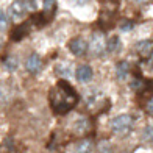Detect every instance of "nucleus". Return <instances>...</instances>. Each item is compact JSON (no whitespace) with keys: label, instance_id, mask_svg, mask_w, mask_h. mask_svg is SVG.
I'll return each mask as SVG.
<instances>
[{"label":"nucleus","instance_id":"nucleus-1","mask_svg":"<svg viewBox=\"0 0 153 153\" xmlns=\"http://www.w3.org/2000/svg\"><path fill=\"white\" fill-rule=\"evenodd\" d=\"M48 100H50V105L56 114H66L76 103L78 95H76V91L66 80H59L56 86L48 94Z\"/></svg>","mask_w":153,"mask_h":153},{"label":"nucleus","instance_id":"nucleus-2","mask_svg":"<svg viewBox=\"0 0 153 153\" xmlns=\"http://www.w3.org/2000/svg\"><path fill=\"white\" fill-rule=\"evenodd\" d=\"M131 127H133V119L128 114H120V116L114 117L113 122H111V128L119 134H127L131 130Z\"/></svg>","mask_w":153,"mask_h":153},{"label":"nucleus","instance_id":"nucleus-3","mask_svg":"<svg viewBox=\"0 0 153 153\" xmlns=\"http://www.w3.org/2000/svg\"><path fill=\"white\" fill-rule=\"evenodd\" d=\"M88 48L92 55H95V56H100V55L103 53V50H105V41H103V36L100 33L94 34V36L91 38V42H89Z\"/></svg>","mask_w":153,"mask_h":153},{"label":"nucleus","instance_id":"nucleus-4","mask_svg":"<svg viewBox=\"0 0 153 153\" xmlns=\"http://www.w3.org/2000/svg\"><path fill=\"white\" fill-rule=\"evenodd\" d=\"M92 67L91 66H88V64H83L80 66L78 69H76V80H78L80 83H88V81H91L92 80Z\"/></svg>","mask_w":153,"mask_h":153},{"label":"nucleus","instance_id":"nucleus-5","mask_svg":"<svg viewBox=\"0 0 153 153\" xmlns=\"http://www.w3.org/2000/svg\"><path fill=\"white\" fill-rule=\"evenodd\" d=\"M86 47H88V44L81 38H75V39H72L71 42H69V48H71V52L74 55H76V56H80V55L85 53Z\"/></svg>","mask_w":153,"mask_h":153},{"label":"nucleus","instance_id":"nucleus-6","mask_svg":"<svg viewBox=\"0 0 153 153\" xmlns=\"http://www.w3.org/2000/svg\"><path fill=\"white\" fill-rule=\"evenodd\" d=\"M25 11H27V6H25L24 2H20V0H16V2L11 5V8H10V13H11L13 19H22L24 14H25Z\"/></svg>","mask_w":153,"mask_h":153},{"label":"nucleus","instance_id":"nucleus-7","mask_svg":"<svg viewBox=\"0 0 153 153\" xmlns=\"http://www.w3.org/2000/svg\"><path fill=\"white\" fill-rule=\"evenodd\" d=\"M41 58H39V55H31V56L27 59V62H25V67H27V71L28 72H31V74H36V72H39V69H41Z\"/></svg>","mask_w":153,"mask_h":153},{"label":"nucleus","instance_id":"nucleus-8","mask_svg":"<svg viewBox=\"0 0 153 153\" xmlns=\"http://www.w3.org/2000/svg\"><path fill=\"white\" fill-rule=\"evenodd\" d=\"M27 34H28V27H27L25 24H22V25H19V27H16V28L13 30L11 39L13 41H20L24 36H27Z\"/></svg>","mask_w":153,"mask_h":153},{"label":"nucleus","instance_id":"nucleus-9","mask_svg":"<svg viewBox=\"0 0 153 153\" xmlns=\"http://www.w3.org/2000/svg\"><path fill=\"white\" fill-rule=\"evenodd\" d=\"M92 152V142L91 141H81L76 144L75 147V153H91Z\"/></svg>","mask_w":153,"mask_h":153},{"label":"nucleus","instance_id":"nucleus-10","mask_svg":"<svg viewBox=\"0 0 153 153\" xmlns=\"http://www.w3.org/2000/svg\"><path fill=\"white\" fill-rule=\"evenodd\" d=\"M116 75H117V78H120V80H125V76L128 75V64L125 61L119 62V64L116 66Z\"/></svg>","mask_w":153,"mask_h":153},{"label":"nucleus","instance_id":"nucleus-11","mask_svg":"<svg viewBox=\"0 0 153 153\" xmlns=\"http://www.w3.org/2000/svg\"><path fill=\"white\" fill-rule=\"evenodd\" d=\"M88 127H89V125H88V120L85 119V117H80V119L74 123V130H75L78 134H83V133H85V131L88 130Z\"/></svg>","mask_w":153,"mask_h":153},{"label":"nucleus","instance_id":"nucleus-12","mask_svg":"<svg viewBox=\"0 0 153 153\" xmlns=\"http://www.w3.org/2000/svg\"><path fill=\"white\" fill-rule=\"evenodd\" d=\"M136 50H137V52H141V53H144V55L150 53V52H152V41L145 39V41H141V42H137V44H136Z\"/></svg>","mask_w":153,"mask_h":153},{"label":"nucleus","instance_id":"nucleus-13","mask_svg":"<svg viewBox=\"0 0 153 153\" xmlns=\"http://www.w3.org/2000/svg\"><path fill=\"white\" fill-rule=\"evenodd\" d=\"M105 45H106V48H108V52L116 53V52L120 48V41H119V38H117V36H113V38L108 41V44H105Z\"/></svg>","mask_w":153,"mask_h":153},{"label":"nucleus","instance_id":"nucleus-14","mask_svg":"<svg viewBox=\"0 0 153 153\" xmlns=\"http://www.w3.org/2000/svg\"><path fill=\"white\" fill-rule=\"evenodd\" d=\"M19 66V61L16 56H8L5 59V67H6V71H10V72H14L16 69Z\"/></svg>","mask_w":153,"mask_h":153},{"label":"nucleus","instance_id":"nucleus-15","mask_svg":"<svg viewBox=\"0 0 153 153\" xmlns=\"http://www.w3.org/2000/svg\"><path fill=\"white\" fill-rule=\"evenodd\" d=\"M31 22L36 25V27H42V25L47 24V19L44 16V13H36V14L31 16Z\"/></svg>","mask_w":153,"mask_h":153},{"label":"nucleus","instance_id":"nucleus-16","mask_svg":"<svg viewBox=\"0 0 153 153\" xmlns=\"http://www.w3.org/2000/svg\"><path fill=\"white\" fill-rule=\"evenodd\" d=\"M56 69H58V72H59L62 76H72V75H74V72H72L74 69H72L71 64H59Z\"/></svg>","mask_w":153,"mask_h":153},{"label":"nucleus","instance_id":"nucleus-17","mask_svg":"<svg viewBox=\"0 0 153 153\" xmlns=\"http://www.w3.org/2000/svg\"><path fill=\"white\" fill-rule=\"evenodd\" d=\"M97 152L99 153H113V147H111V144L108 141H102L99 144V147H97Z\"/></svg>","mask_w":153,"mask_h":153},{"label":"nucleus","instance_id":"nucleus-18","mask_svg":"<svg viewBox=\"0 0 153 153\" xmlns=\"http://www.w3.org/2000/svg\"><path fill=\"white\" fill-rule=\"evenodd\" d=\"M131 28H133V22H131V20H123V22L120 24V30L122 31H130Z\"/></svg>","mask_w":153,"mask_h":153},{"label":"nucleus","instance_id":"nucleus-19","mask_svg":"<svg viewBox=\"0 0 153 153\" xmlns=\"http://www.w3.org/2000/svg\"><path fill=\"white\" fill-rule=\"evenodd\" d=\"M6 25H8V19H6L3 13H0V30H5Z\"/></svg>","mask_w":153,"mask_h":153},{"label":"nucleus","instance_id":"nucleus-20","mask_svg":"<svg viewBox=\"0 0 153 153\" xmlns=\"http://www.w3.org/2000/svg\"><path fill=\"white\" fill-rule=\"evenodd\" d=\"M55 0H44V8L45 10H50V6H53Z\"/></svg>","mask_w":153,"mask_h":153},{"label":"nucleus","instance_id":"nucleus-21","mask_svg":"<svg viewBox=\"0 0 153 153\" xmlns=\"http://www.w3.org/2000/svg\"><path fill=\"white\" fill-rule=\"evenodd\" d=\"M145 137H152V125H150V127H147V128H145Z\"/></svg>","mask_w":153,"mask_h":153},{"label":"nucleus","instance_id":"nucleus-22","mask_svg":"<svg viewBox=\"0 0 153 153\" xmlns=\"http://www.w3.org/2000/svg\"><path fill=\"white\" fill-rule=\"evenodd\" d=\"M131 88H133V89L141 88V80H134V81H133V85H131Z\"/></svg>","mask_w":153,"mask_h":153}]
</instances>
